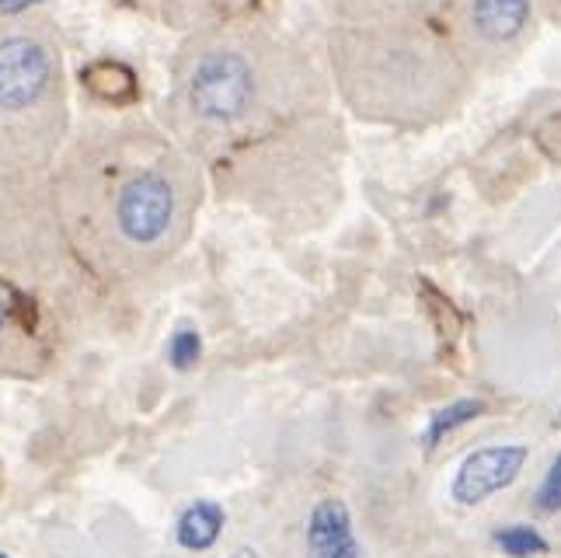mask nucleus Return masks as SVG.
Returning a JSON list of instances; mask_svg holds the SVG:
<instances>
[{"label": "nucleus", "mask_w": 561, "mask_h": 558, "mask_svg": "<svg viewBox=\"0 0 561 558\" xmlns=\"http://www.w3.org/2000/svg\"><path fill=\"white\" fill-rule=\"evenodd\" d=\"M527 447L524 444H495L481 447L474 454L463 457V465L457 468V478L450 486V496L460 506H481L489 496L510 489L519 471L527 465Z\"/></svg>", "instance_id": "nucleus-3"}, {"label": "nucleus", "mask_w": 561, "mask_h": 558, "mask_svg": "<svg viewBox=\"0 0 561 558\" xmlns=\"http://www.w3.org/2000/svg\"><path fill=\"white\" fill-rule=\"evenodd\" d=\"M558 422H561V415H558Z\"/></svg>", "instance_id": "nucleus-16"}, {"label": "nucleus", "mask_w": 561, "mask_h": 558, "mask_svg": "<svg viewBox=\"0 0 561 558\" xmlns=\"http://www.w3.org/2000/svg\"><path fill=\"white\" fill-rule=\"evenodd\" d=\"M537 510L540 513H558L561 510V454L554 457V465L548 468L545 482L537 489Z\"/></svg>", "instance_id": "nucleus-12"}, {"label": "nucleus", "mask_w": 561, "mask_h": 558, "mask_svg": "<svg viewBox=\"0 0 561 558\" xmlns=\"http://www.w3.org/2000/svg\"><path fill=\"white\" fill-rule=\"evenodd\" d=\"M495 545L502 548V555H510V558H530V555H548L551 551L548 537L540 534L537 527H530V524H510V527H502L495 534Z\"/></svg>", "instance_id": "nucleus-9"}, {"label": "nucleus", "mask_w": 561, "mask_h": 558, "mask_svg": "<svg viewBox=\"0 0 561 558\" xmlns=\"http://www.w3.org/2000/svg\"><path fill=\"white\" fill-rule=\"evenodd\" d=\"M53 209L99 276H147L188 238L196 158L150 129L108 133L70 153Z\"/></svg>", "instance_id": "nucleus-1"}, {"label": "nucleus", "mask_w": 561, "mask_h": 558, "mask_svg": "<svg viewBox=\"0 0 561 558\" xmlns=\"http://www.w3.org/2000/svg\"><path fill=\"white\" fill-rule=\"evenodd\" d=\"M67 133L60 46L43 25H0V179L46 168Z\"/></svg>", "instance_id": "nucleus-2"}, {"label": "nucleus", "mask_w": 561, "mask_h": 558, "mask_svg": "<svg viewBox=\"0 0 561 558\" xmlns=\"http://www.w3.org/2000/svg\"><path fill=\"white\" fill-rule=\"evenodd\" d=\"M311 558H359V542L353 534V516L342 499H321L307 521Z\"/></svg>", "instance_id": "nucleus-4"}, {"label": "nucleus", "mask_w": 561, "mask_h": 558, "mask_svg": "<svg viewBox=\"0 0 561 558\" xmlns=\"http://www.w3.org/2000/svg\"><path fill=\"white\" fill-rule=\"evenodd\" d=\"M224 524H227V513L220 503H213V499H196L192 506L182 510L179 524H175V542L179 548L185 551H209L213 545L220 542L224 534Z\"/></svg>", "instance_id": "nucleus-5"}, {"label": "nucleus", "mask_w": 561, "mask_h": 558, "mask_svg": "<svg viewBox=\"0 0 561 558\" xmlns=\"http://www.w3.org/2000/svg\"><path fill=\"white\" fill-rule=\"evenodd\" d=\"M481 412H485V401H481V398H460V401H454V406L439 409V412L430 419V430H425V436H422L425 451L433 454L454 430L468 426V422H474Z\"/></svg>", "instance_id": "nucleus-8"}, {"label": "nucleus", "mask_w": 561, "mask_h": 558, "mask_svg": "<svg viewBox=\"0 0 561 558\" xmlns=\"http://www.w3.org/2000/svg\"><path fill=\"white\" fill-rule=\"evenodd\" d=\"M230 558H262V555H259V551H251V548H241V551H234Z\"/></svg>", "instance_id": "nucleus-14"}, {"label": "nucleus", "mask_w": 561, "mask_h": 558, "mask_svg": "<svg viewBox=\"0 0 561 558\" xmlns=\"http://www.w3.org/2000/svg\"><path fill=\"white\" fill-rule=\"evenodd\" d=\"M203 356V335L196 329H188V324H182V329L171 332L168 339V363L175 367L179 374L192 371Z\"/></svg>", "instance_id": "nucleus-10"}, {"label": "nucleus", "mask_w": 561, "mask_h": 558, "mask_svg": "<svg viewBox=\"0 0 561 558\" xmlns=\"http://www.w3.org/2000/svg\"><path fill=\"white\" fill-rule=\"evenodd\" d=\"M32 339V321H28V300L14 283L0 276V350H11V342Z\"/></svg>", "instance_id": "nucleus-7"}, {"label": "nucleus", "mask_w": 561, "mask_h": 558, "mask_svg": "<svg viewBox=\"0 0 561 558\" xmlns=\"http://www.w3.org/2000/svg\"><path fill=\"white\" fill-rule=\"evenodd\" d=\"M32 4H38V0H0V14H8V18H22Z\"/></svg>", "instance_id": "nucleus-13"}, {"label": "nucleus", "mask_w": 561, "mask_h": 558, "mask_svg": "<svg viewBox=\"0 0 561 558\" xmlns=\"http://www.w3.org/2000/svg\"><path fill=\"white\" fill-rule=\"evenodd\" d=\"M153 4H161V11L168 18H179V22L196 25L206 8H224L227 0H153Z\"/></svg>", "instance_id": "nucleus-11"}, {"label": "nucleus", "mask_w": 561, "mask_h": 558, "mask_svg": "<svg viewBox=\"0 0 561 558\" xmlns=\"http://www.w3.org/2000/svg\"><path fill=\"white\" fill-rule=\"evenodd\" d=\"M530 18V0H474V25L492 43L519 35Z\"/></svg>", "instance_id": "nucleus-6"}, {"label": "nucleus", "mask_w": 561, "mask_h": 558, "mask_svg": "<svg viewBox=\"0 0 561 558\" xmlns=\"http://www.w3.org/2000/svg\"><path fill=\"white\" fill-rule=\"evenodd\" d=\"M0 558H11V555H4V551H0Z\"/></svg>", "instance_id": "nucleus-15"}]
</instances>
